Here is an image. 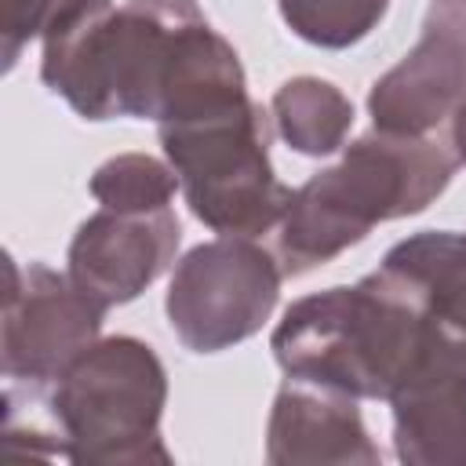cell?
<instances>
[{
  "instance_id": "4fadbf2b",
  "label": "cell",
  "mask_w": 466,
  "mask_h": 466,
  "mask_svg": "<svg viewBox=\"0 0 466 466\" xmlns=\"http://www.w3.org/2000/svg\"><path fill=\"white\" fill-rule=\"evenodd\" d=\"M386 0H280L284 22L309 44L350 47L371 33Z\"/></svg>"
},
{
  "instance_id": "30bf717a",
  "label": "cell",
  "mask_w": 466,
  "mask_h": 466,
  "mask_svg": "<svg viewBox=\"0 0 466 466\" xmlns=\"http://www.w3.org/2000/svg\"><path fill=\"white\" fill-rule=\"evenodd\" d=\"M269 462H375L360 411L350 393L295 379L280 386L269 419Z\"/></svg>"
},
{
  "instance_id": "7a4b0ae2",
  "label": "cell",
  "mask_w": 466,
  "mask_h": 466,
  "mask_svg": "<svg viewBox=\"0 0 466 466\" xmlns=\"http://www.w3.org/2000/svg\"><path fill=\"white\" fill-rule=\"evenodd\" d=\"M273 353L295 379L375 400H393L433 375L466 371V342L448 335L386 266L353 288L295 302L273 335Z\"/></svg>"
},
{
  "instance_id": "6da1fadb",
  "label": "cell",
  "mask_w": 466,
  "mask_h": 466,
  "mask_svg": "<svg viewBox=\"0 0 466 466\" xmlns=\"http://www.w3.org/2000/svg\"><path fill=\"white\" fill-rule=\"evenodd\" d=\"M44 84L76 113L175 120L244 95L237 51L193 0H84L47 29Z\"/></svg>"
},
{
  "instance_id": "3957f363",
  "label": "cell",
  "mask_w": 466,
  "mask_h": 466,
  "mask_svg": "<svg viewBox=\"0 0 466 466\" xmlns=\"http://www.w3.org/2000/svg\"><path fill=\"white\" fill-rule=\"evenodd\" d=\"M455 153L422 135L379 131L291 193L280 215V269L306 273L357 244L375 222L422 211L451 178Z\"/></svg>"
},
{
  "instance_id": "277c9868",
  "label": "cell",
  "mask_w": 466,
  "mask_h": 466,
  "mask_svg": "<svg viewBox=\"0 0 466 466\" xmlns=\"http://www.w3.org/2000/svg\"><path fill=\"white\" fill-rule=\"evenodd\" d=\"M164 149L200 222L226 237H255L280 222L284 189L266 157V120L248 95L160 124Z\"/></svg>"
},
{
  "instance_id": "9a60e30c",
  "label": "cell",
  "mask_w": 466,
  "mask_h": 466,
  "mask_svg": "<svg viewBox=\"0 0 466 466\" xmlns=\"http://www.w3.org/2000/svg\"><path fill=\"white\" fill-rule=\"evenodd\" d=\"M84 0H4V55L15 62L18 47L33 33H47L58 18H66Z\"/></svg>"
},
{
  "instance_id": "7c38bea8",
  "label": "cell",
  "mask_w": 466,
  "mask_h": 466,
  "mask_svg": "<svg viewBox=\"0 0 466 466\" xmlns=\"http://www.w3.org/2000/svg\"><path fill=\"white\" fill-rule=\"evenodd\" d=\"M273 116L280 135L299 153H331L339 149L346 127L353 124V106L317 76L288 80L273 98Z\"/></svg>"
},
{
  "instance_id": "52a82bcc",
  "label": "cell",
  "mask_w": 466,
  "mask_h": 466,
  "mask_svg": "<svg viewBox=\"0 0 466 466\" xmlns=\"http://www.w3.org/2000/svg\"><path fill=\"white\" fill-rule=\"evenodd\" d=\"M102 306L91 302L73 280L47 266H29L25 288L7 262V309H4V371L11 382L58 379L95 339Z\"/></svg>"
},
{
  "instance_id": "8992f818",
  "label": "cell",
  "mask_w": 466,
  "mask_h": 466,
  "mask_svg": "<svg viewBox=\"0 0 466 466\" xmlns=\"http://www.w3.org/2000/svg\"><path fill=\"white\" fill-rule=\"evenodd\" d=\"M277 262L251 240L222 237L193 248L171 277L167 317L175 335L197 350L215 353L258 331L280 288Z\"/></svg>"
},
{
  "instance_id": "ba28073f",
  "label": "cell",
  "mask_w": 466,
  "mask_h": 466,
  "mask_svg": "<svg viewBox=\"0 0 466 466\" xmlns=\"http://www.w3.org/2000/svg\"><path fill=\"white\" fill-rule=\"evenodd\" d=\"M466 98V0H437L419 44L371 91L379 131L426 135Z\"/></svg>"
},
{
  "instance_id": "5b68a950",
  "label": "cell",
  "mask_w": 466,
  "mask_h": 466,
  "mask_svg": "<svg viewBox=\"0 0 466 466\" xmlns=\"http://www.w3.org/2000/svg\"><path fill=\"white\" fill-rule=\"evenodd\" d=\"M164 368L135 339L87 346L55 390V419L69 437V459L80 462H167L160 444Z\"/></svg>"
},
{
  "instance_id": "5bb4252c",
  "label": "cell",
  "mask_w": 466,
  "mask_h": 466,
  "mask_svg": "<svg viewBox=\"0 0 466 466\" xmlns=\"http://www.w3.org/2000/svg\"><path fill=\"white\" fill-rule=\"evenodd\" d=\"M178 178L153 157H116L91 178V193L102 208H167Z\"/></svg>"
},
{
  "instance_id": "9c48e42d",
  "label": "cell",
  "mask_w": 466,
  "mask_h": 466,
  "mask_svg": "<svg viewBox=\"0 0 466 466\" xmlns=\"http://www.w3.org/2000/svg\"><path fill=\"white\" fill-rule=\"evenodd\" d=\"M175 248L178 218L171 208H102L69 248V280L106 309L157 280Z\"/></svg>"
},
{
  "instance_id": "2e32d148",
  "label": "cell",
  "mask_w": 466,
  "mask_h": 466,
  "mask_svg": "<svg viewBox=\"0 0 466 466\" xmlns=\"http://www.w3.org/2000/svg\"><path fill=\"white\" fill-rule=\"evenodd\" d=\"M451 138H455V157L466 160V98H462L459 109L451 113Z\"/></svg>"
},
{
  "instance_id": "8fae6325",
  "label": "cell",
  "mask_w": 466,
  "mask_h": 466,
  "mask_svg": "<svg viewBox=\"0 0 466 466\" xmlns=\"http://www.w3.org/2000/svg\"><path fill=\"white\" fill-rule=\"evenodd\" d=\"M390 404L400 462H466V375H433L411 382Z\"/></svg>"
}]
</instances>
